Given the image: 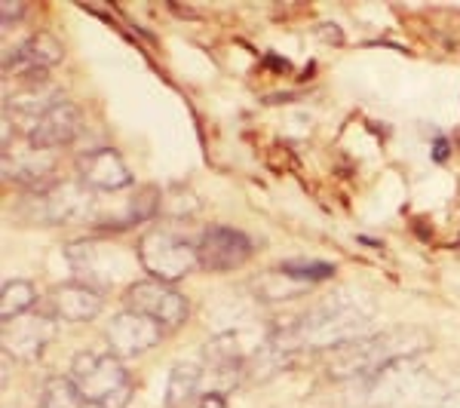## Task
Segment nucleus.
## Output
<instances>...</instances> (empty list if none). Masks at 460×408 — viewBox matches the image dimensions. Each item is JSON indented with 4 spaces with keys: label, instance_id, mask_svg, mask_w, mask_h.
<instances>
[{
    "label": "nucleus",
    "instance_id": "1",
    "mask_svg": "<svg viewBox=\"0 0 460 408\" xmlns=\"http://www.w3.org/2000/svg\"><path fill=\"white\" fill-rule=\"evenodd\" d=\"M375 301L372 295L356 292V288H338V292L325 295L316 304H310L301 316L292 323L273 329L267 338V350L277 353L279 359L288 362L298 353H329L338 347L350 344V341L368 335L375 323Z\"/></svg>",
    "mask_w": 460,
    "mask_h": 408
},
{
    "label": "nucleus",
    "instance_id": "2",
    "mask_svg": "<svg viewBox=\"0 0 460 408\" xmlns=\"http://www.w3.org/2000/svg\"><path fill=\"white\" fill-rule=\"evenodd\" d=\"M429 344L433 341L418 325H393V329L372 332L338 350L323 353L325 375L332 381H375L390 368L429 350Z\"/></svg>",
    "mask_w": 460,
    "mask_h": 408
},
{
    "label": "nucleus",
    "instance_id": "3",
    "mask_svg": "<svg viewBox=\"0 0 460 408\" xmlns=\"http://www.w3.org/2000/svg\"><path fill=\"white\" fill-rule=\"evenodd\" d=\"M71 381L80 399L95 408H126L132 399V375L111 350H84L71 362Z\"/></svg>",
    "mask_w": 460,
    "mask_h": 408
},
{
    "label": "nucleus",
    "instance_id": "4",
    "mask_svg": "<svg viewBox=\"0 0 460 408\" xmlns=\"http://www.w3.org/2000/svg\"><path fill=\"white\" fill-rule=\"evenodd\" d=\"M138 264L151 279L175 286L178 279H184L190 271L199 267L197 255V243H190L188 236L169 231V227H151L147 234H142L136 246Z\"/></svg>",
    "mask_w": 460,
    "mask_h": 408
},
{
    "label": "nucleus",
    "instance_id": "5",
    "mask_svg": "<svg viewBox=\"0 0 460 408\" xmlns=\"http://www.w3.org/2000/svg\"><path fill=\"white\" fill-rule=\"evenodd\" d=\"M123 304H126V310H136V314H142L147 320L163 325L166 332L181 329L190 316L188 298H184L175 286L160 283V279H151V277L136 279V283L126 286Z\"/></svg>",
    "mask_w": 460,
    "mask_h": 408
},
{
    "label": "nucleus",
    "instance_id": "6",
    "mask_svg": "<svg viewBox=\"0 0 460 408\" xmlns=\"http://www.w3.org/2000/svg\"><path fill=\"white\" fill-rule=\"evenodd\" d=\"M31 206L40 225H80L95 215V191L84 182H58L43 194H31Z\"/></svg>",
    "mask_w": 460,
    "mask_h": 408
},
{
    "label": "nucleus",
    "instance_id": "7",
    "mask_svg": "<svg viewBox=\"0 0 460 408\" xmlns=\"http://www.w3.org/2000/svg\"><path fill=\"white\" fill-rule=\"evenodd\" d=\"M65 58V47L56 34L34 31L16 47H6L4 53V74L19 80H49V68H56Z\"/></svg>",
    "mask_w": 460,
    "mask_h": 408
},
{
    "label": "nucleus",
    "instance_id": "8",
    "mask_svg": "<svg viewBox=\"0 0 460 408\" xmlns=\"http://www.w3.org/2000/svg\"><path fill=\"white\" fill-rule=\"evenodd\" d=\"M255 252V243L243 231L227 225H209L197 240L199 267L209 273H230L243 267Z\"/></svg>",
    "mask_w": 460,
    "mask_h": 408
},
{
    "label": "nucleus",
    "instance_id": "9",
    "mask_svg": "<svg viewBox=\"0 0 460 408\" xmlns=\"http://www.w3.org/2000/svg\"><path fill=\"white\" fill-rule=\"evenodd\" d=\"M80 132H84V114L68 99L43 111L34 120L22 123V136H25L28 147H37V151H58V147L71 145Z\"/></svg>",
    "mask_w": 460,
    "mask_h": 408
},
{
    "label": "nucleus",
    "instance_id": "10",
    "mask_svg": "<svg viewBox=\"0 0 460 408\" xmlns=\"http://www.w3.org/2000/svg\"><path fill=\"white\" fill-rule=\"evenodd\" d=\"M166 329L157 325L147 316L136 314V310H123V314L111 316V323L105 325V341L108 350L120 359H136V356H145L147 350L160 344Z\"/></svg>",
    "mask_w": 460,
    "mask_h": 408
},
{
    "label": "nucleus",
    "instance_id": "11",
    "mask_svg": "<svg viewBox=\"0 0 460 408\" xmlns=\"http://www.w3.org/2000/svg\"><path fill=\"white\" fill-rule=\"evenodd\" d=\"M105 310V292L84 279H68L49 288L47 314L58 323H93Z\"/></svg>",
    "mask_w": 460,
    "mask_h": 408
},
{
    "label": "nucleus",
    "instance_id": "12",
    "mask_svg": "<svg viewBox=\"0 0 460 408\" xmlns=\"http://www.w3.org/2000/svg\"><path fill=\"white\" fill-rule=\"evenodd\" d=\"M56 151H37V147H25V151H6L4 154V178L13 184H19L28 194H43L53 184L56 178Z\"/></svg>",
    "mask_w": 460,
    "mask_h": 408
},
{
    "label": "nucleus",
    "instance_id": "13",
    "mask_svg": "<svg viewBox=\"0 0 460 408\" xmlns=\"http://www.w3.org/2000/svg\"><path fill=\"white\" fill-rule=\"evenodd\" d=\"M56 335V320L49 314H25L13 323H4V353H13L22 362L40 359L47 344Z\"/></svg>",
    "mask_w": 460,
    "mask_h": 408
},
{
    "label": "nucleus",
    "instance_id": "14",
    "mask_svg": "<svg viewBox=\"0 0 460 408\" xmlns=\"http://www.w3.org/2000/svg\"><path fill=\"white\" fill-rule=\"evenodd\" d=\"M77 182L89 191H123L132 184V173L114 147H93L77 157Z\"/></svg>",
    "mask_w": 460,
    "mask_h": 408
},
{
    "label": "nucleus",
    "instance_id": "15",
    "mask_svg": "<svg viewBox=\"0 0 460 408\" xmlns=\"http://www.w3.org/2000/svg\"><path fill=\"white\" fill-rule=\"evenodd\" d=\"M203 362L212 375L218 377H234L249 372V356L243 350L240 335L236 332H221V335H212L203 344Z\"/></svg>",
    "mask_w": 460,
    "mask_h": 408
},
{
    "label": "nucleus",
    "instance_id": "16",
    "mask_svg": "<svg viewBox=\"0 0 460 408\" xmlns=\"http://www.w3.org/2000/svg\"><path fill=\"white\" fill-rule=\"evenodd\" d=\"M203 366L190 359H175L166 381V408H190L199 399Z\"/></svg>",
    "mask_w": 460,
    "mask_h": 408
},
{
    "label": "nucleus",
    "instance_id": "17",
    "mask_svg": "<svg viewBox=\"0 0 460 408\" xmlns=\"http://www.w3.org/2000/svg\"><path fill=\"white\" fill-rule=\"evenodd\" d=\"M34 304H37L34 283H28V279H10V283H4V292H0V316H4V323L25 316Z\"/></svg>",
    "mask_w": 460,
    "mask_h": 408
},
{
    "label": "nucleus",
    "instance_id": "18",
    "mask_svg": "<svg viewBox=\"0 0 460 408\" xmlns=\"http://www.w3.org/2000/svg\"><path fill=\"white\" fill-rule=\"evenodd\" d=\"M84 405L86 403L80 399L71 377H49L40 390V399H37V408H84Z\"/></svg>",
    "mask_w": 460,
    "mask_h": 408
},
{
    "label": "nucleus",
    "instance_id": "19",
    "mask_svg": "<svg viewBox=\"0 0 460 408\" xmlns=\"http://www.w3.org/2000/svg\"><path fill=\"white\" fill-rule=\"evenodd\" d=\"M283 277L295 279V283H323V279H332L335 277V264L329 262H283L277 267Z\"/></svg>",
    "mask_w": 460,
    "mask_h": 408
},
{
    "label": "nucleus",
    "instance_id": "20",
    "mask_svg": "<svg viewBox=\"0 0 460 408\" xmlns=\"http://www.w3.org/2000/svg\"><path fill=\"white\" fill-rule=\"evenodd\" d=\"M0 25H4V31L6 28H13V25H19L22 22V16H25V4H19V0H6V4H0Z\"/></svg>",
    "mask_w": 460,
    "mask_h": 408
},
{
    "label": "nucleus",
    "instance_id": "21",
    "mask_svg": "<svg viewBox=\"0 0 460 408\" xmlns=\"http://www.w3.org/2000/svg\"><path fill=\"white\" fill-rule=\"evenodd\" d=\"M197 405L199 408H225L227 399H225V393H221V390H206V393H199Z\"/></svg>",
    "mask_w": 460,
    "mask_h": 408
},
{
    "label": "nucleus",
    "instance_id": "22",
    "mask_svg": "<svg viewBox=\"0 0 460 408\" xmlns=\"http://www.w3.org/2000/svg\"><path fill=\"white\" fill-rule=\"evenodd\" d=\"M445 157H448V142L445 138H436V147H433V160L442 163Z\"/></svg>",
    "mask_w": 460,
    "mask_h": 408
}]
</instances>
